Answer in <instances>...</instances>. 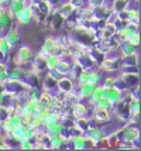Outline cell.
<instances>
[{"label":"cell","instance_id":"2e32d148","mask_svg":"<svg viewBox=\"0 0 141 151\" xmlns=\"http://www.w3.org/2000/svg\"><path fill=\"white\" fill-rule=\"evenodd\" d=\"M55 86H57V79H54L51 75H48V78L44 81V88H45V91H52Z\"/></svg>","mask_w":141,"mask_h":151},{"label":"cell","instance_id":"d6986e66","mask_svg":"<svg viewBox=\"0 0 141 151\" xmlns=\"http://www.w3.org/2000/svg\"><path fill=\"white\" fill-rule=\"evenodd\" d=\"M104 88H116L117 86V79L116 78H112V76H109V78H106V81H104Z\"/></svg>","mask_w":141,"mask_h":151},{"label":"cell","instance_id":"9c48e42d","mask_svg":"<svg viewBox=\"0 0 141 151\" xmlns=\"http://www.w3.org/2000/svg\"><path fill=\"white\" fill-rule=\"evenodd\" d=\"M31 17H33V13H31V10H30V9H23L20 13L17 14V19H19V21H20V23H23V24H27L28 21L31 20Z\"/></svg>","mask_w":141,"mask_h":151},{"label":"cell","instance_id":"5bb4252c","mask_svg":"<svg viewBox=\"0 0 141 151\" xmlns=\"http://www.w3.org/2000/svg\"><path fill=\"white\" fill-rule=\"evenodd\" d=\"M37 6H38V9H40V12L42 14H48V13H51V4L48 3V0H41L40 3H35Z\"/></svg>","mask_w":141,"mask_h":151},{"label":"cell","instance_id":"cb8c5ba5","mask_svg":"<svg viewBox=\"0 0 141 151\" xmlns=\"http://www.w3.org/2000/svg\"><path fill=\"white\" fill-rule=\"evenodd\" d=\"M104 4V0H90V6L94 7V6H102Z\"/></svg>","mask_w":141,"mask_h":151},{"label":"cell","instance_id":"7a4b0ae2","mask_svg":"<svg viewBox=\"0 0 141 151\" xmlns=\"http://www.w3.org/2000/svg\"><path fill=\"white\" fill-rule=\"evenodd\" d=\"M31 50H30V47L27 45H23L19 48V52H17V62L20 64V62H28L30 59H31Z\"/></svg>","mask_w":141,"mask_h":151},{"label":"cell","instance_id":"277c9868","mask_svg":"<svg viewBox=\"0 0 141 151\" xmlns=\"http://www.w3.org/2000/svg\"><path fill=\"white\" fill-rule=\"evenodd\" d=\"M128 127V126H127ZM123 137L126 138V140H131V141H137L138 137H140V132H138V129H135V127H128L126 132H123Z\"/></svg>","mask_w":141,"mask_h":151},{"label":"cell","instance_id":"7c38bea8","mask_svg":"<svg viewBox=\"0 0 141 151\" xmlns=\"http://www.w3.org/2000/svg\"><path fill=\"white\" fill-rule=\"evenodd\" d=\"M71 140L74 141V148H76V150L85 148V136H83V134H81V136H75V137H72Z\"/></svg>","mask_w":141,"mask_h":151},{"label":"cell","instance_id":"d4e9b609","mask_svg":"<svg viewBox=\"0 0 141 151\" xmlns=\"http://www.w3.org/2000/svg\"><path fill=\"white\" fill-rule=\"evenodd\" d=\"M0 9H1V3H0Z\"/></svg>","mask_w":141,"mask_h":151},{"label":"cell","instance_id":"9a60e30c","mask_svg":"<svg viewBox=\"0 0 141 151\" xmlns=\"http://www.w3.org/2000/svg\"><path fill=\"white\" fill-rule=\"evenodd\" d=\"M4 38L9 41V44H10V45L13 47V45H16V44H17V41H19V33H17L16 30H11V31L7 34Z\"/></svg>","mask_w":141,"mask_h":151},{"label":"cell","instance_id":"8992f818","mask_svg":"<svg viewBox=\"0 0 141 151\" xmlns=\"http://www.w3.org/2000/svg\"><path fill=\"white\" fill-rule=\"evenodd\" d=\"M72 65L74 64H71V62H68V61H64V59H61L59 64H58V66H57V69L59 71V73H62V75H69L71 73V69H72Z\"/></svg>","mask_w":141,"mask_h":151},{"label":"cell","instance_id":"ba28073f","mask_svg":"<svg viewBox=\"0 0 141 151\" xmlns=\"http://www.w3.org/2000/svg\"><path fill=\"white\" fill-rule=\"evenodd\" d=\"M94 89V85L93 83H83V85H81V91H79V95H81V98H90V95H92V92H93Z\"/></svg>","mask_w":141,"mask_h":151},{"label":"cell","instance_id":"52a82bcc","mask_svg":"<svg viewBox=\"0 0 141 151\" xmlns=\"http://www.w3.org/2000/svg\"><path fill=\"white\" fill-rule=\"evenodd\" d=\"M130 0H113V13H119L121 10H127Z\"/></svg>","mask_w":141,"mask_h":151},{"label":"cell","instance_id":"7402d4cb","mask_svg":"<svg viewBox=\"0 0 141 151\" xmlns=\"http://www.w3.org/2000/svg\"><path fill=\"white\" fill-rule=\"evenodd\" d=\"M69 3L72 4L74 9H81V7L83 6V0H71Z\"/></svg>","mask_w":141,"mask_h":151},{"label":"cell","instance_id":"4fadbf2b","mask_svg":"<svg viewBox=\"0 0 141 151\" xmlns=\"http://www.w3.org/2000/svg\"><path fill=\"white\" fill-rule=\"evenodd\" d=\"M96 106H102V107H104V109H109V110H112L114 107V103L113 102H110L107 98H100L99 100H96Z\"/></svg>","mask_w":141,"mask_h":151},{"label":"cell","instance_id":"ffe728a7","mask_svg":"<svg viewBox=\"0 0 141 151\" xmlns=\"http://www.w3.org/2000/svg\"><path fill=\"white\" fill-rule=\"evenodd\" d=\"M127 40L130 41V42H133V44H135V45H138V44H140V34H138V31L134 33V34H131Z\"/></svg>","mask_w":141,"mask_h":151},{"label":"cell","instance_id":"5b68a950","mask_svg":"<svg viewBox=\"0 0 141 151\" xmlns=\"http://www.w3.org/2000/svg\"><path fill=\"white\" fill-rule=\"evenodd\" d=\"M87 112V107L83 103H75L74 106H72V114H74L75 117H82V116H85Z\"/></svg>","mask_w":141,"mask_h":151},{"label":"cell","instance_id":"ac0fdd59","mask_svg":"<svg viewBox=\"0 0 141 151\" xmlns=\"http://www.w3.org/2000/svg\"><path fill=\"white\" fill-rule=\"evenodd\" d=\"M99 81H100V73L96 72V71H89V83L96 85Z\"/></svg>","mask_w":141,"mask_h":151},{"label":"cell","instance_id":"44dd1931","mask_svg":"<svg viewBox=\"0 0 141 151\" xmlns=\"http://www.w3.org/2000/svg\"><path fill=\"white\" fill-rule=\"evenodd\" d=\"M104 30H107L110 34H114L116 31H117V26H116L114 23H112V21H109L107 24L104 26Z\"/></svg>","mask_w":141,"mask_h":151},{"label":"cell","instance_id":"3957f363","mask_svg":"<svg viewBox=\"0 0 141 151\" xmlns=\"http://www.w3.org/2000/svg\"><path fill=\"white\" fill-rule=\"evenodd\" d=\"M94 117L97 119L99 122H106L110 119V110L109 109H104V107H102V106H94Z\"/></svg>","mask_w":141,"mask_h":151},{"label":"cell","instance_id":"8fae6325","mask_svg":"<svg viewBox=\"0 0 141 151\" xmlns=\"http://www.w3.org/2000/svg\"><path fill=\"white\" fill-rule=\"evenodd\" d=\"M74 10H75V9L72 7V4H71V3H65V4H62V6L59 7V12H58V13L67 19L68 16H71V14L74 13Z\"/></svg>","mask_w":141,"mask_h":151},{"label":"cell","instance_id":"30bf717a","mask_svg":"<svg viewBox=\"0 0 141 151\" xmlns=\"http://www.w3.org/2000/svg\"><path fill=\"white\" fill-rule=\"evenodd\" d=\"M45 61H47V68H49V71H51V69H57L61 58L57 57V55H54V54H51V55H47V57H45Z\"/></svg>","mask_w":141,"mask_h":151},{"label":"cell","instance_id":"e0dca14e","mask_svg":"<svg viewBox=\"0 0 141 151\" xmlns=\"http://www.w3.org/2000/svg\"><path fill=\"white\" fill-rule=\"evenodd\" d=\"M52 98H54V96H52V95L49 93V91H45V92H42V93L40 95L38 100H40L41 103H44V105H48V103H49V102L52 100Z\"/></svg>","mask_w":141,"mask_h":151},{"label":"cell","instance_id":"603a6c76","mask_svg":"<svg viewBox=\"0 0 141 151\" xmlns=\"http://www.w3.org/2000/svg\"><path fill=\"white\" fill-rule=\"evenodd\" d=\"M4 148H9L7 140L4 138V136H0V150H4Z\"/></svg>","mask_w":141,"mask_h":151},{"label":"cell","instance_id":"6da1fadb","mask_svg":"<svg viewBox=\"0 0 141 151\" xmlns=\"http://www.w3.org/2000/svg\"><path fill=\"white\" fill-rule=\"evenodd\" d=\"M57 86H58V89L61 91H65V92H72V89H74V82H72V79L68 78V76H62L57 81Z\"/></svg>","mask_w":141,"mask_h":151}]
</instances>
